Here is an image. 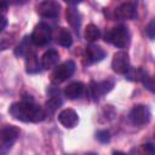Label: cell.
Wrapping results in <instances>:
<instances>
[{
    "label": "cell",
    "instance_id": "cell-18",
    "mask_svg": "<svg viewBox=\"0 0 155 155\" xmlns=\"http://www.w3.org/2000/svg\"><path fill=\"white\" fill-rule=\"evenodd\" d=\"M38 70H39L38 59L33 52H29L27 54V71L28 73H35Z\"/></svg>",
    "mask_w": 155,
    "mask_h": 155
},
{
    "label": "cell",
    "instance_id": "cell-2",
    "mask_svg": "<svg viewBox=\"0 0 155 155\" xmlns=\"http://www.w3.org/2000/svg\"><path fill=\"white\" fill-rule=\"evenodd\" d=\"M19 136V130L15 126H6L0 130V155L7 154Z\"/></svg>",
    "mask_w": 155,
    "mask_h": 155
},
{
    "label": "cell",
    "instance_id": "cell-12",
    "mask_svg": "<svg viewBox=\"0 0 155 155\" xmlns=\"http://www.w3.org/2000/svg\"><path fill=\"white\" fill-rule=\"evenodd\" d=\"M58 61H59L58 52L54 50H48L41 57V65L44 69H51L58 64Z\"/></svg>",
    "mask_w": 155,
    "mask_h": 155
},
{
    "label": "cell",
    "instance_id": "cell-21",
    "mask_svg": "<svg viewBox=\"0 0 155 155\" xmlns=\"http://www.w3.org/2000/svg\"><path fill=\"white\" fill-rule=\"evenodd\" d=\"M61 99L59 98H57V97H53V98H51L48 102H47V108H50V109H52V111L58 107V105H61Z\"/></svg>",
    "mask_w": 155,
    "mask_h": 155
},
{
    "label": "cell",
    "instance_id": "cell-20",
    "mask_svg": "<svg viewBox=\"0 0 155 155\" xmlns=\"http://www.w3.org/2000/svg\"><path fill=\"white\" fill-rule=\"evenodd\" d=\"M96 137H97V139H98L99 142L107 143V142H109V139H110V133H109L107 130H103V131H98L97 134H96Z\"/></svg>",
    "mask_w": 155,
    "mask_h": 155
},
{
    "label": "cell",
    "instance_id": "cell-10",
    "mask_svg": "<svg viewBox=\"0 0 155 155\" xmlns=\"http://www.w3.org/2000/svg\"><path fill=\"white\" fill-rule=\"evenodd\" d=\"M113 87V82L111 81H102V82H92L90 91H91V96L93 97V99H98L102 94L109 92Z\"/></svg>",
    "mask_w": 155,
    "mask_h": 155
},
{
    "label": "cell",
    "instance_id": "cell-6",
    "mask_svg": "<svg viewBox=\"0 0 155 155\" xmlns=\"http://www.w3.org/2000/svg\"><path fill=\"white\" fill-rule=\"evenodd\" d=\"M38 13L44 18H56L59 16L61 5L54 0H44L38 5Z\"/></svg>",
    "mask_w": 155,
    "mask_h": 155
},
{
    "label": "cell",
    "instance_id": "cell-11",
    "mask_svg": "<svg viewBox=\"0 0 155 155\" xmlns=\"http://www.w3.org/2000/svg\"><path fill=\"white\" fill-rule=\"evenodd\" d=\"M115 16L119 19H131L136 16V7L133 4L125 2L115 10Z\"/></svg>",
    "mask_w": 155,
    "mask_h": 155
},
{
    "label": "cell",
    "instance_id": "cell-14",
    "mask_svg": "<svg viewBox=\"0 0 155 155\" xmlns=\"http://www.w3.org/2000/svg\"><path fill=\"white\" fill-rule=\"evenodd\" d=\"M54 40L58 45L64 46V47H69L73 42L71 35L70 33L65 29V28H57L56 33H54Z\"/></svg>",
    "mask_w": 155,
    "mask_h": 155
},
{
    "label": "cell",
    "instance_id": "cell-23",
    "mask_svg": "<svg viewBox=\"0 0 155 155\" xmlns=\"http://www.w3.org/2000/svg\"><path fill=\"white\" fill-rule=\"evenodd\" d=\"M8 2H10V0H0V13L5 12L7 10Z\"/></svg>",
    "mask_w": 155,
    "mask_h": 155
},
{
    "label": "cell",
    "instance_id": "cell-19",
    "mask_svg": "<svg viewBox=\"0 0 155 155\" xmlns=\"http://www.w3.org/2000/svg\"><path fill=\"white\" fill-rule=\"evenodd\" d=\"M27 39L28 38H24V40L18 45L17 50H16V54L17 56H27L29 52H30V47L29 45L27 44Z\"/></svg>",
    "mask_w": 155,
    "mask_h": 155
},
{
    "label": "cell",
    "instance_id": "cell-4",
    "mask_svg": "<svg viewBox=\"0 0 155 155\" xmlns=\"http://www.w3.org/2000/svg\"><path fill=\"white\" fill-rule=\"evenodd\" d=\"M51 38H52L51 28L46 23H39L38 25H35V28L31 33L30 40L36 46H44L51 40Z\"/></svg>",
    "mask_w": 155,
    "mask_h": 155
},
{
    "label": "cell",
    "instance_id": "cell-26",
    "mask_svg": "<svg viewBox=\"0 0 155 155\" xmlns=\"http://www.w3.org/2000/svg\"><path fill=\"white\" fill-rule=\"evenodd\" d=\"M15 4H24L27 0H12Z\"/></svg>",
    "mask_w": 155,
    "mask_h": 155
},
{
    "label": "cell",
    "instance_id": "cell-17",
    "mask_svg": "<svg viewBox=\"0 0 155 155\" xmlns=\"http://www.w3.org/2000/svg\"><path fill=\"white\" fill-rule=\"evenodd\" d=\"M101 33H99V29L94 25V24H88L85 29V39L87 41H94L99 38Z\"/></svg>",
    "mask_w": 155,
    "mask_h": 155
},
{
    "label": "cell",
    "instance_id": "cell-8",
    "mask_svg": "<svg viewBox=\"0 0 155 155\" xmlns=\"http://www.w3.org/2000/svg\"><path fill=\"white\" fill-rule=\"evenodd\" d=\"M130 120L137 126L148 124L150 120V111L145 105H136L130 113Z\"/></svg>",
    "mask_w": 155,
    "mask_h": 155
},
{
    "label": "cell",
    "instance_id": "cell-25",
    "mask_svg": "<svg viewBox=\"0 0 155 155\" xmlns=\"http://www.w3.org/2000/svg\"><path fill=\"white\" fill-rule=\"evenodd\" d=\"M144 149L145 150H148L149 153H154V147H153V144L151 143H148V144H144Z\"/></svg>",
    "mask_w": 155,
    "mask_h": 155
},
{
    "label": "cell",
    "instance_id": "cell-22",
    "mask_svg": "<svg viewBox=\"0 0 155 155\" xmlns=\"http://www.w3.org/2000/svg\"><path fill=\"white\" fill-rule=\"evenodd\" d=\"M154 27H155V22L154 21H151L150 23H149V25H148V35H149V38L153 40L154 39Z\"/></svg>",
    "mask_w": 155,
    "mask_h": 155
},
{
    "label": "cell",
    "instance_id": "cell-3",
    "mask_svg": "<svg viewBox=\"0 0 155 155\" xmlns=\"http://www.w3.org/2000/svg\"><path fill=\"white\" fill-rule=\"evenodd\" d=\"M128 40H130V35L124 25L115 27L105 34V41L111 42L119 48H124L128 44Z\"/></svg>",
    "mask_w": 155,
    "mask_h": 155
},
{
    "label": "cell",
    "instance_id": "cell-1",
    "mask_svg": "<svg viewBox=\"0 0 155 155\" xmlns=\"http://www.w3.org/2000/svg\"><path fill=\"white\" fill-rule=\"evenodd\" d=\"M10 114L23 122H39L46 117V111L31 102H18L10 107Z\"/></svg>",
    "mask_w": 155,
    "mask_h": 155
},
{
    "label": "cell",
    "instance_id": "cell-13",
    "mask_svg": "<svg viewBox=\"0 0 155 155\" xmlns=\"http://www.w3.org/2000/svg\"><path fill=\"white\" fill-rule=\"evenodd\" d=\"M105 57V52L97 45H90L86 48V59L88 63H96Z\"/></svg>",
    "mask_w": 155,
    "mask_h": 155
},
{
    "label": "cell",
    "instance_id": "cell-9",
    "mask_svg": "<svg viewBox=\"0 0 155 155\" xmlns=\"http://www.w3.org/2000/svg\"><path fill=\"white\" fill-rule=\"evenodd\" d=\"M58 121L67 128H73L79 122V116L73 109H64L58 114Z\"/></svg>",
    "mask_w": 155,
    "mask_h": 155
},
{
    "label": "cell",
    "instance_id": "cell-15",
    "mask_svg": "<svg viewBox=\"0 0 155 155\" xmlns=\"http://www.w3.org/2000/svg\"><path fill=\"white\" fill-rule=\"evenodd\" d=\"M84 92V85L79 81H75V82H71L65 88H64V94L69 98V99H75V98H79Z\"/></svg>",
    "mask_w": 155,
    "mask_h": 155
},
{
    "label": "cell",
    "instance_id": "cell-7",
    "mask_svg": "<svg viewBox=\"0 0 155 155\" xmlns=\"http://www.w3.org/2000/svg\"><path fill=\"white\" fill-rule=\"evenodd\" d=\"M111 68L117 74H127L128 70L131 69L128 54L124 51L116 52L113 57V61H111Z\"/></svg>",
    "mask_w": 155,
    "mask_h": 155
},
{
    "label": "cell",
    "instance_id": "cell-16",
    "mask_svg": "<svg viewBox=\"0 0 155 155\" xmlns=\"http://www.w3.org/2000/svg\"><path fill=\"white\" fill-rule=\"evenodd\" d=\"M67 19H68V22L70 23V25H71L76 31H79V27H80V15H79V12H78L75 8L70 7V8L67 10Z\"/></svg>",
    "mask_w": 155,
    "mask_h": 155
},
{
    "label": "cell",
    "instance_id": "cell-5",
    "mask_svg": "<svg viewBox=\"0 0 155 155\" xmlns=\"http://www.w3.org/2000/svg\"><path fill=\"white\" fill-rule=\"evenodd\" d=\"M75 71V63L73 61H67L61 65L56 67L54 71L52 73V81L54 84H61L68 80Z\"/></svg>",
    "mask_w": 155,
    "mask_h": 155
},
{
    "label": "cell",
    "instance_id": "cell-24",
    "mask_svg": "<svg viewBox=\"0 0 155 155\" xmlns=\"http://www.w3.org/2000/svg\"><path fill=\"white\" fill-rule=\"evenodd\" d=\"M6 25H7V19L0 15V33L6 28Z\"/></svg>",
    "mask_w": 155,
    "mask_h": 155
}]
</instances>
